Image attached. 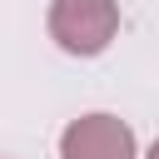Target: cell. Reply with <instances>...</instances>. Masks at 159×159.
Instances as JSON below:
<instances>
[{
	"label": "cell",
	"mask_w": 159,
	"mask_h": 159,
	"mask_svg": "<svg viewBox=\"0 0 159 159\" xmlns=\"http://www.w3.org/2000/svg\"><path fill=\"white\" fill-rule=\"evenodd\" d=\"M119 35V0H55L50 5V40L65 55H104Z\"/></svg>",
	"instance_id": "obj_1"
},
{
	"label": "cell",
	"mask_w": 159,
	"mask_h": 159,
	"mask_svg": "<svg viewBox=\"0 0 159 159\" xmlns=\"http://www.w3.org/2000/svg\"><path fill=\"white\" fill-rule=\"evenodd\" d=\"M60 159H134V129L119 114H80L60 134Z\"/></svg>",
	"instance_id": "obj_2"
},
{
	"label": "cell",
	"mask_w": 159,
	"mask_h": 159,
	"mask_svg": "<svg viewBox=\"0 0 159 159\" xmlns=\"http://www.w3.org/2000/svg\"><path fill=\"white\" fill-rule=\"evenodd\" d=\"M149 159H159V139H154V144H149Z\"/></svg>",
	"instance_id": "obj_3"
}]
</instances>
